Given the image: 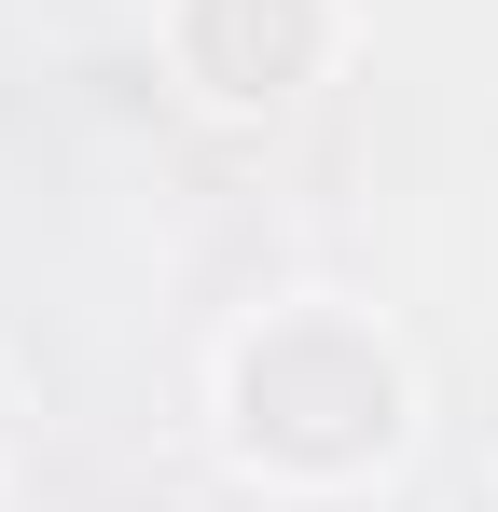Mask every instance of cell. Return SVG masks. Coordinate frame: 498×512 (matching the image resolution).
<instances>
[{"mask_svg":"<svg viewBox=\"0 0 498 512\" xmlns=\"http://www.w3.org/2000/svg\"><path fill=\"white\" fill-rule=\"evenodd\" d=\"M346 0H153V70L208 125H291L346 70Z\"/></svg>","mask_w":498,"mask_h":512,"instance_id":"2","label":"cell"},{"mask_svg":"<svg viewBox=\"0 0 498 512\" xmlns=\"http://www.w3.org/2000/svg\"><path fill=\"white\" fill-rule=\"evenodd\" d=\"M415 429H429V374L360 291H263L208 346V457L249 499H374L415 457Z\"/></svg>","mask_w":498,"mask_h":512,"instance_id":"1","label":"cell"},{"mask_svg":"<svg viewBox=\"0 0 498 512\" xmlns=\"http://www.w3.org/2000/svg\"><path fill=\"white\" fill-rule=\"evenodd\" d=\"M0 443H14V388H0Z\"/></svg>","mask_w":498,"mask_h":512,"instance_id":"3","label":"cell"}]
</instances>
